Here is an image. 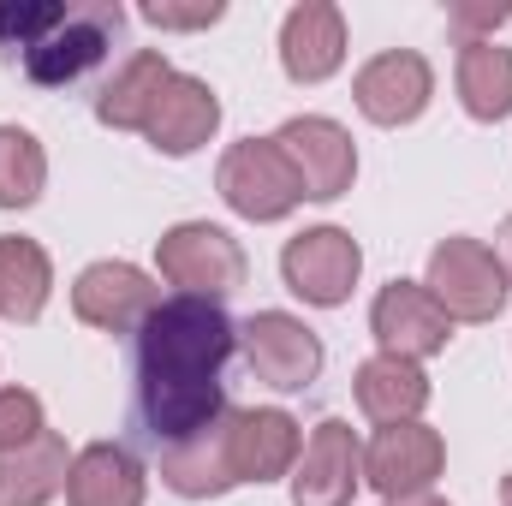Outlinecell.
Returning a JSON list of instances; mask_svg holds the SVG:
<instances>
[{"mask_svg":"<svg viewBox=\"0 0 512 506\" xmlns=\"http://www.w3.org/2000/svg\"><path fill=\"white\" fill-rule=\"evenodd\" d=\"M352 399H358V411L387 429V423H417L423 417V405H429V376H423V364H411V358H364L358 370H352Z\"/></svg>","mask_w":512,"mask_h":506,"instance_id":"obj_20","label":"cell"},{"mask_svg":"<svg viewBox=\"0 0 512 506\" xmlns=\"http://www.w3.org/2000/svg\"><path fill=\"white\" fill-rule=\"evenodd\" d=\"M215 131H221V96H215V84L197 78V72H173L161 84L149 120H143V143L155 155H167V161H185L203 143H215Z\"/></svg>","mask_w":512,"mask_h":506,"instance_id":"obj_14","label":"cell"},{"mask_svg":"<svg viewBox=\"0 0 512 506\" xmlns=\"http://www.w3.org/2000/svg\"><path fill=\"white\" fill-rule=\"evenodd\" d=\"M382 506H447L441 495H411V501H382Z\"/></svg>","mask_w":512,"mask_h":506,"instance_id":"obj_31","label":"cell"},{"mask_svg":"<svg viewBox=\"0 0 512 506\" xmlns=\"http://www.w3.org/2000/svg\"><path fill=\"white\" fill-rule=\"evenodd\" d=\"M352 102H358V114H364L370 126H382V131L411 126V120H423L429 102H435V66H429L417 48H382V54H370V60L358 66Z\"/></svg>","mask_w":512,"mask_h":506,"instance_id":"obj_11","label":"cell"},{"mask_svg":"<svg viewBox=\"0 0 512 506\" xmlns=\"http://www.w3.org/2000/svg\"><path fill=\"white\" fill-rule=\"evenodd\" d=\"M120 30H126V6L120 0H66V18L18 66H24V78L36 90H66V84L90 78L114 54Z\"/></svg>","mask_w":512,"mask_h":506,"instance_id":"obj_2","label":"cell"},{"mask_svg":"<svg viewBox=\"0 0 512 506\" xmlns=\"http://www.w3.org/2000/svg\"><path fill=\"white\" fill-rule=\"evenodd\" d=\"M423 286L429 298L453 316V322H495L512 298L507 262L495 256V245L471 239V233H453L429 251V268H423Z\"/></svg>","mask_w":512,"mask_h":506,"instance_id":"obj_3","label":"cell"},{"mask_svg":"<svg viewBox=\"0 0 512 506\" xmlns=\"http://www.w3.org/2000/svg\"><path fill=\"white\" fill-rule=\"evenodd\" d=\"M447 471V441L441 429H429L423 417L417 423H387L364 441V483L382 495V501H411V495H435Z\"/></svg>","mask_w":512,"mask_h":506,"instance_id":"obj_9","label":"cell"},{"mask_svg":"<svg viewBox=\"0 0 512 506\" xmlns=\"http://www.w3.org/2000/svg\"><path fill=\"white\" fill-rule=\"evenodd\" d=\"M66 471H72V447L66 435L42 429L36 441L0 453V506H48L66 495Z\"/></svg>","mask_w":512,"mask_h":506,"instance_id":"obj_21","label":"cell"},{"mask_svg":"<svg viewBox=\"0 0 512 506\" xmlns=\"http://www.w3.org/2000/svg\"><path fill=\"white\" fill-rule=\"evenodd\" d=\"M239 358L274 393H304L310 381L322 376V364H328L322 334L304 316H292V310H256V316H245L239 322Z\"/></svg>","mask_w":512,"mask_h":506,"instance_id":"obj_6","label":"cell"},{"mask_svg":"<svg viewBox=\"0 0 512 506\" xmlns=\"http://www.w3.org/2000/svg\"><path fill=\"white\" fill-rule=\"evenodd\" d=\"M274 143H280L286 167L298 173L304 203H334V197L352 191V179H358V143H352V131L340 126V120H328V114H292L286 126L274 131Z\"/></svg>","mask_w":512,"mask_h":506,"instance_id":"obj_8","label":"cell"},{"mask_svg":"<svg viewBox=\"0 0 512 506\" xmlns=\"http://www.w3.org/2000/svg\"><path fill=\"white\" fill-rule=\"evenodd\" d=\"M227 435H233V465H239V489L245 483H280L292 477L298 453H304V429L292 411L280 405H245L227 417Z\"/></svg>","mask_w":512,"mask_h":506,"instance_id":"obj_17","label":"cell"},{"mask_svg":"<svg viewBox=\"0 0 512 506\" xmlns=\"http://www.w3.org/2000/svg\"><path fill=\"white\" fill-rule=\"evenodd\" d=\"M364 274V245L346 227H304L298 239H286L280 251V280L292 298H304L310 310H340L358 292Z\"/></svg>","mask_w":512,"mask_h":506,"instance_id":"obj_7","label":"cell"},{"mask_svg":"<svg viewBox=\"0 0 512 506\" xmlns=\"http://www.w3.org/2000/svg\"><path fill=\"white\" fill-rule=\"evenodd\" d=\"M453 90H459V108L477 126L512 120V48H501V42H459Z\"/></svg>","mask_w":512,"mask_h":506,"instance_id":"obj_22","label":"cell"},{"mask_svg":"<svg viewBox=\"0 0 512 506\" xmlns=\"http://www.w3.org/2000/svg\"><path fill=\"white\" fill-rule=\"evenodd\" d=\"M143 18L155 30H209L227 18V0H143Z\"/></svg>","mask_w":512,"mask_h":506,"instance_id":"obj_29","label":"cell"},{"mask_svg":"<svg viewBox=\"0 0 512 506\" xmlns=\"http://www.w3.org/2000/svg\"><path fill=\"white\" fill-rule=\"evenodd\" d=\"M54 298V262L36 239L0 233V316L6 322H42Z\"/></svg>","mask_w":512,"mask_h":506,"instance_id":"obj_24","label":"cell"},{"mask_svg":"<svg viewBox=\"0 0 512 506\" xmlns=\"http://www.w3.org/2000/svg\"><path fill=\"white\" fill-rule=\"evenodd\" d=\"M60 18H66V0H0V54L24 60Z\"/></svg>","mask_w":512,"mask_h":506,"instance_id":"obj_26","label":"cell"},{"mask_svg":"<svg viewBox=\"0 0 512 506\" xmlns=\"http://www.w3.org/2000/svg\"><path fill=\"white\" fill-rule=\"evenodd\" d=\"M501 506H512V471L501 477Z\"/></svg>","mask_w":512,"mask_h":506,"instance_id":"obj_32","label":"cell"},{"mask_svg":"<svg viewBox=\"0 0 512 506\" xmlns=\"http://www.w3.org/2000/svg\"><path fill=\"white\" fill-rule=\"evenodd\" d=\"M346 12L334 0H298L280 18V72L292 84H328L346 66Z\"/></svg>","mask_w":512,"mask_h":506,"instance_id":"obj_16","label":"cell"},{"mask_svg":"<svg viewBox=\"0 0 512 506\" xmlns=\"http://www.w3.org/2000/svg\"><path fill=\"white\" fill-rule=\"evenodd\" d=\"M227 411V381H137V429L155 453L215 429Z\"/></svg>","mask_w":512,"mask_h":506,"instance_id":"obj_15","label":"cell"},{"mask_svg":"<svg viewBox=\"0 0 512 506\" xmlns=\"http://www.w3.org/2000/svg\"><path fill=\"white\" fill-rule=\"evenodd\" d=\"M149 471L126 441H90L72 453L66 471V506H143Z\"/></svg>","mask_w":512,"mask_h":506,"instance_id":"obj_19","label":"cell"},{"mask_svg":"<svg viewBox=\"0 0 512 506\" xmlns=\"http://www.w3.org/2000/svg\"><path fill=\"white\" fill-rule=\"evenodd\" d=\"M42 429H48V417H42V399L30 387H0V453L36 441Z\"/></svg>","mask_w":512,"mask_h":506,"instance_id":"obj_27","label":"cell"},{"mask_svg":"<svg viewBox=\"0 0 512 506\" xmlns=\"http://www.w3.org/2000/svg\"><path fill=\"white\" fill-rule=\"evenodd\" d=\"M155 304H161L155 274L137 262H120V256H102V262L78 268V280H72V316L84 328H102V334L137 340V328L149 322Z\"/></svg>","mask_w":512,"mask_h":506,"instance_id":"obj_10","label":"cell"},{"mask_svg":"<svg viewBox=\"0 0 512 506\" xmlns=\"http://www.w3.org/2000/svg\"><path fill=\"white\" fill-rule=\"evenodd\" d=\"M292 506H352L364 489V441L346 417H322L292 465Z\"/></svg>","mask_w":512,"mask_h":506,"instance_id":"obj_12","label":"cell"},{"mask_svg":"<svg viewBox=\"0 0 512 506\" xmlns=\"http://www.w3.org/2000/svg\"><path fill=\"white\" fill-rule=\"evenodd\" d=\"M233 417V411H227ZM227 417L179 447H161V489L179 495V501H221L239 489V465H233V435H227Z\"/></svg>","mask_w":512,"mask_h":506,"instance_id":"obj_18","label":"cell"},{"mask_svg":"<svg viewBox=\"0 0 512 506\" xmlns=\"http://www.w3.org/2000/svg\"><path fill=\"white\" fill-rule=\"evenodd\" d=\"M155 274L173 286V292H191V298H233L251 274L245 245L215 227V221H173L161 239H155Z\"/></svg>","mask_w":512,"mask_h":506,"instance_id":"obj_4","label":"cell"},{"mask_svg":"<svg viewBox=\"0 0 512 506\" xmlns=\"http://www.w3.org/2000/svg\"><path fill=\"white\" fill-rule=\"evenodd\" d=\"M495 256L507 262V280H512V215L501 221V233H495Z\"/></svg>","mask_w":512,"mask_h":506,"instance_id":"obj_30","label":"cell"},{"mask_svg":"<svg viewBox=\"0 0 512 506\" xmlns=\"http://www.w3.org/2000/svg\"><path fill=\"white\" fill-rule=\"evenodd\" d=\"M215 191H221V203L239 221H256V227H274V221H286L304 203L298 173L286 167V155H280L274 137H239V143H227V155L215 167Z\"/></svg>","mask_w":512,"mask_h":506,"instance_id":"obj_5","label":"cell"},{"mask_svg":"<svg viewBox=\"0 0 512 506\" xmlns=\"http://www.w3.org/2000/svg\"><path fill=\"white\" fill-rule=\"evenodd\" d=\"M453 316L429 298L423 280H387L370 304V334L387 358H411V364H429L453 346Z\"/></svg>","mask_w":512,"mask_h":506,"instance_id":"obj_13","label":"cell"},{"mask_svg":"<svg viewBox=\"0 0 512 506\" xmlns=\"http://www.w3.org/2000/svg\"><path fill=\"white\" fill-rule=\"evenodd\" d=\"M137 381H221L239 358V322L221 298L167 292L131 340Z\"/></svg>","mask_w":512,"mask_h":506,"instance_id":"obj_1","label":"cell"},{"mask_svg":"<svg viewBox=\"0 0 512 506\" xmlns=\"http://www.w3.org/2000/svg\"><path fill=\"white\" fill-rule=\"evenodd\" d=\"M48 191V149L24 126H0V209H30Z\"/></svg>","mask_w":512,"mask_h":506,"instance_id":"obj_25","label":"cell"},{"mask_svg":"<svg viewBox=\"0 0 512 506\" xmlns=\"http://www.w3.org/2000/svg\"><path fill=\"white\" fill-rule=\"evenodd\" d=\"M512 18V0H453L447 6V30L459 42H495V30Z\"/></svg>","mask_w":512,"mask_h":506,"instance_id":"obj_28","label":"cell"},{"mask_svg":"<svg viewBox=\"0 0 512 506\" xmlns=\"http://www.w3.org/2000/svg\"><path fill=\"white\" fill-rule=\"evenodd\" d=\"M167 78H173V66H167L161 48L126 54V60L114 66V78L96 90V120L108 131H137V137H143V120H149V108H155V96H161Z\"/></svg>","mask_w":512,"mask_h":506,"instance_id":"obj_23","label":"cell"}]
</instances>
